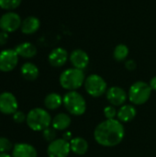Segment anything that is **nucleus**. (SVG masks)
Instances as JSON below:
<instances>
[{"instance_id":"28","label":"nucleus","mask_w":156,"mask_h":157,"mask_svg":"<svg viewBox=\"0 0 156 157\" xmlns=\"http://www.w3.org/2000/svg\"><path fill=\"white\" fill-rule=\"evenodd\" d=\"M136 67H137V63H136V62L134 60L130 59V60H127L125 62V68L127 70H129V71H134L136 69Z\"/></svg>"},{"instance_id":"9","label":"nucleus","mask_w":156,"mask_h":157,"mask_svg":"<svg viewBox=\"0 0 156 157\" xmlns=\"http://www.w3.org/2000/svg\"><path fill=\"white\" fill-rule=\"evenodd\" d=\"M21 18L19 15L14 12H7L0 17V29L5 32H14L21 26Z\"/></svg>"},{"instance_id":"16","label":"nucleus","mask_w":156,"mask_h":157,"mask_svg":"<svg viewBox=\"0 0 156 157\" xmlns=\"http://www.w3.org/2000/svg\"><path fill=\"white\" fill-rule=\"evenodd\" d=\"M40 19L36 17L30 16L26 17L22 21L20 29L24 34H33L40 29Z\"/></svg>"},{"instance_id":"12","label":"nucleus","mask_w":156,"mask_h":157,"mask_svg":"<svg viewBox=\"0 0 156 157\" xmlns=\"http://www.w3.org/2000/svg\"><path fill=\"white\" fill-rule=\"evenodd\" d=\"M68 58L69 55L67 51L62 47H58L53 49L50 52L48 56V61L50 64L53 67H62L66 63Z\"/></svg>"},{"instance_id":"7","label":"nucleus","mask_w":156,"mask_h":157,"mask_svg":"<svg viewBox=\"0 0 156 157\" xmlns=\"http://www.w3.org/2000/svg\"><path fill=\"white\" fill-rule=\"evenodd\" d=\"M71 153L70 142L64 139H55L51 142L47 147V155L49 157H67Z\"/></svg>"},{"instance_id":"4","label":"nucleus","mask_w":156,"mask_h":157,"mask_svg":"<svg viewBox=\"0 0 156 157\" xmlns=\"http://www.w3.org/2000/svg\"><path fill=\"white\" fill-rule=\"evenodd\" d=\"M65 109L74 116H82L86 111V102L77 91H69L63 98Z\"/></svg>"},{"instance_id":"24","label":"nucleus","mask_w":156,"mask_h":157,"mask_svg":"<svg viewBox=\"0 0 156 157\" xmlns=\"http://www.w3.org/2000/svg\"><path fill=\"white\" fill-rule=\"evenodd\" d=\"M14 145L9 139L6 137H0V153H9L13 150Z\"/></svg>"},{"instance_id":"25","label":"nucleus","mask_w":156,"mask_h":157,"mask_svg":"<svg viewBox=\"0 0 156 157\" xmlns=\"http://www.w3.org/2000/svg\"><path fill=\"white\" fill-rule=\"evenodd\" d=\"M42 136H43L45 141L51 143L56 139V130L50 126L49 128L42 131Z\"/></svg>"},{"instance_id":"19","label":"nucleus","mask_w":156,"mask_h":157,"mask_svg":"<svg viewBox=\"0 0 156 157\" xmlns=\"http://www.w3.org/2000/svg\"><path fill=\"white\" fill-rule=\"evenodd\" d=\"M15 51L18 56L26 59H30L37 54V48L30 42H22L18 44Z\"/></svg>"},{"instance_id":"8","label":"nucleus","mask_w":156,"mask_h":157,"mask_svg":"<svg viewBox=\"0 0 156 157\" xmlns=\"http://www.w3.org/2000/svg\"><path fill=\"white\" fill-rule=\"evenodd\" d=\"M18 63V55L15 50L6 49L0 52V71L10 72L15 69Z\"/></svg>"},{"instance_id":"21","label":"nucleus","mask_w":156,"mask_h":157,"mask_svg":"<svg viewBox=\"0 0 156 157\" xmlns=\"http://www.w3.org/2000/svg\"><path fill=\"white\" fill-rule=\"evenodd\" d=\"M63 104V98L58 93H50L44 98L45 108L50 110H55L59 109Z\"/></svg>"},{"instance_id":"22","label":"nucleus","mask_w":156,"mask_h":157,"mask_svg":"<svg viewBox=\"0 0 156 157\" xmlns=\"http://www.w3.org/2000/svg\"><path fill=\"white\" fill-rule=\"evenodd\" d=\"M129 55V48L125 44H119L113 51V57L118 62H123Z\"/></svg>"},{"instance_id":"26","label":"nucleus","mask_w":156,"mask_h":157,"mask_svg":"<svg viewBox=\"0 0 156 157\" xmlns=\"http://www.w3.org/2000/svg\"><path fill=\"white\" fill-rule=\"evenodd\" d=\"M103 112H104V116H105L106 120H113L117 117V114H118V110L112 105L107 106L104 109Z\"/></svg>"},{"instance_id":"30","label":"nucleus","mask_w":156,"mask_h":157,"mask_svg":"<svg viewBox=\"0 0 156 157\" xmlns=\"http://www.w3.org/2000/svg\"><path fill=\"white\" fill-rule=\"evenodd\" d=\"M63 139H64L65 141L67 142H71L73 140V136H72V132H66L63 133Z\"/></svg>"},{"instance_id":"10","label":"nucleus","mask_w":156,"mask_h":157,"mask_svg":"<svg viewBox=\"0 0 156 157\" xmlns=\"http://www.w3.org/2000/svg\"><path fill=\"white\" fill-rule=\"evenodd\" d=\"M18 108V102L16 97L10 92L0 94V112L5 115H13Z\"/></svg>"},{"instance_id":"14","label":"nucleus","mask_w":156,"mask_h":157,"mask_svg":"<svg viewBox=\"0 0 156 157\" xmlns=\"http://www.w3.org/2000/svg\"><path fill=\"white\" fill-rule=\"evenodd\" d=\"M12 157H38L34 146L26 143L16 144L12 150Z\"/></svg>"},{"instance_id":"29","label":"nucleus","mask_w":156,"mask_h":157,"mask_svg":"<svg viewBox=\"0 0 156 157\" xmlns=\"http://www.w3.org/2000/svg\"><path fill=\"white\" fill-rule=\"evenodd\" d=\"M8 40V34L7 32L1 31L0 32V45H4L7 42Z\"/></svg>"},{"instance_id":"2","label":"nucleus","mask_w":156,"mask_h":157,"mask_svg":"<svg viewBox=\"0 0 156 157\" xmlns=\"http://www.w3.org/2000/svg\"><path fill=\"white\" fill-rule=\"evenodd\" d=\"M51 117L50 113L41 108H35L27 114V125L34 132H42L51 125Z\"/></svg>"},{"instance_id":"13","label":"nucleus","mask_w":156,"mask_h":157,"mask_svg":"<svg viewBox=\"0 0 156 157\" xmlns=\"http://www.w3.org/2000/svg\"><path fill=\"white\" fill-rule=\"evenodd\" d=\"M70 62L72 63V65L74 68L80 69V70H84L87 67V65L89 64V56L88 54L81 50V49H76L74 50L70 56H69Z\"/></svg>"},{"instance_id":"20","label":"nucleus","mask_w":156,"mask_h":157,"mask_svg":"<svg viewBox=\"0 0 156 157\" xmlns=\"http://www.w3.org/2000/svg\"><path fill=\"white\" fill-rule=\"evenodd\" d=\"M21 75L28 81H34L38 78L40 71L36 64L32 63H25L20 68Z\"/></svg>"},{"instance_id":"1","label":"nucleus","mask_w":156,"mask_h":157,"mask_svg":"<svg viewBox=\"0 0 156 157\" xmlns=\"http://www.w3.org/2000/svg\"><path fill=\"white\" fill-rule=\"evenodd\" d=\"M125 130L119 120H106L100 122L94 131L95 141L104 147L119 145L124 139Z\"/></svg>"},{"instance_id":"15","label":"nucleus","mask_w":156,"mask_h":157,"mask_svg":"<svg viewBox=\"0 0 156 157\" xmlns=\"http://www.w3.org/2000/svg\"><path fill=\"white\" fill-rule=\"evenodd\" d=\"M137 110L134 106L130 104H124L120 107L117 114V118L120 122H130L136 117Z\"/></svg>"},{"instance_id":"11","label":"nucleus","mask_w":156,"mask_h":157,"mask_svg":"<svg viewBox=\"0 0 156 157\" xmlns=\"http://www.w3.org/2000/svg\"><path fill=\"white\" fill-rule=\"evenodd\" d=\"M106 98L110 105L114 107H121L125 104L128 98V94L122 87L112 86L107 90Z\"/></svg>"},{"instance_id":"27","label":"nucleus","mask_w":156,"mask_h":157,"mask_svg":"<svg viewBox=\"0 0 156 157\" xmlns=\"http://www.w3.org/2000/svg\"><path fill=\"white\" fill-rule=\"evenodd\" d=\"M12 117H13V120L16 123H23L27 120V115L23 111L18 110V109L12 115Z\"/></svg>"},{"instance_id":"17","label":"nucleus","mask_w":156,"mask_h":157,"mask_svg":"<svg viewBox=\"0 0 156 157\" xmlns=\"http://www.w3.org/2000/svg\"><path fill=\"white\" fill-rule=\"evenodd\" d=\"M71 118L66 113H58L51 121V127L56 131H65L71 125Z\"/></svg>"},{"instance_id":"32","label":"nucleus","mask_w":156,"mask_h":157,"mask_svg":"<svg viewBox=\"0 0 156 157\" xmlns=\"http://www.w3.org/2000/svg\"><path fill=\"white\" fill-rule=\"evenodd\" d=\"M0 157H12V155L7 153H0Z\"/></svg>"},{"instance_id":"5","label":"nucleus","mask_w":156,"mask_h":157,"mask_svg":"<svg viewBox=\"0 0 156 157\" xmlns=\"http://www.w3.org/2000/svg\"><path fill=\"white\" fill-rule=\"evenodd\" d=\"M152 92L153 90L148 83L137 81L131 86L128 92V98L133 105H143L150 99Z\"/></svg>"},{"instance_id":"18","label":"nucleus","mask_w":156,"mask_h":157,"mask_svg":"<svg viewBox=\"0 0 156 157\" xmlns=\"http://www.w3.org/2000/svg\"><path fill=\"white\" fill-rule=\"evenodd\" d=\"M71 152L77 155H84L88 151V143L86 139L82 137H75L70 142Z\"/></svg>"},{"instance_id":"6","label":"nucleus","mask_w":156,"mask_h":157,"mask_svg":"<svg viewBox=\"0 0 156 157\" xmlns=\"http://www.w3.org/2000/svg\"><path fill=\"white\" fill-rule=\"evenodd\" d=\"M84 86L86 93L93 98H100L104 94H106L108 90L107 82L102 76L96 74L90 75L86 77Z\"/></svg>"},{"instance_id":"3","label":"nucleus","mask_w":156,"mask_h":157,"mask_svg":"<svg viewBox=\"0 0 156 157\" xmlns=\"http://www.w3.org/2000/svg\"><path fill=\"white\" fill-rule=\"evenodd\" d=\"M85 80L84 71L74 67L64 70L59 78L61 86L68 91H76L85 84Z\"/></svg>"},{"instance_id":"23","label":"nucleus","mask_w":156,"mask_h":157,"mask_svg":"<svg viewBox=\"0 0 156 157\" xmlns=\"http://www.w3.org/2000/svg\"><path fill=\"white\" fill-rule=\"evenodd\" d=\"M21 3V0H0V7L6 10L17 8Z\"/></svg>"},{"instance_id":"31","label":"nucleus","mask_w":156,"mask_h":157,"mask_svg":"<svg viewBox=\"0 0 156 157\" xmlns=\"http://www.w3.org/2000/svg\"><path fill=\"white\" fill-rule=\"evenodd\" d=\"M149 86H150V87L152 88L153 91H156V76H154V77L150 80Z\"/></svg>"}]
</instances>
